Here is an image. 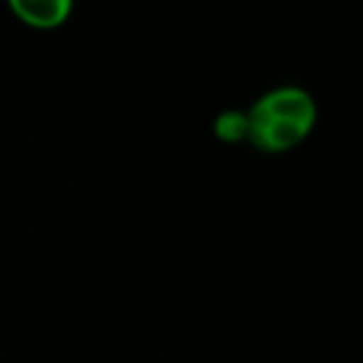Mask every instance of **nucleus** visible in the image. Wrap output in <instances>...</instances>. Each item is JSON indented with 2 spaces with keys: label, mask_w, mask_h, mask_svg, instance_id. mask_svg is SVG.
Here are the masks:
<instances>
[{
  "label": "nucleus",
  "mask_w": 363,
  "mask_h": 363,
  "mask_svg": "<svg viewBox=\"0 0 363 363\" xmlns=\"http://www.w3.org/2000/svg\"><path fill=\"white\" fill-rule=\"evenodd\" d=\"M214 132L222 142L247 140V112L244 110H224L214 120Z\"/></svg>",
  "instance_id": "nucleus-3"
},
{
  "label": "nucleus",
  "mask_w": 363,
  "mask_h": 363,
  "mask_svg": "<svg viewBox=\"0 0 363 363\" xmlns=\"http://www.w3.org/2000/svg\"><path fill=\"white\" fill-rule=\"evenodd\" d=\"M247 112V140L264 152L301 145L316 125V102L298 85H279L254 100Z\"/></svg>",
  "instance_id": "nucleus-1"
},
{
  "label": "nucleus",
  "mask_w": 363,
  "mask_h": 363,
  "mask_svg": "<svg viewBox=\"0 0 363 363\" xmlns=\"http://www.w3.org/2000/svg\"><path fill=\"white\" fill-rule=\"evenodd\" d=\"M11 11L26 26L50 30V28H60L70 18L72 3L70 0H13Z\"/></svg>",
  "instance_id": "nucleus-2"
}]
</instances>
